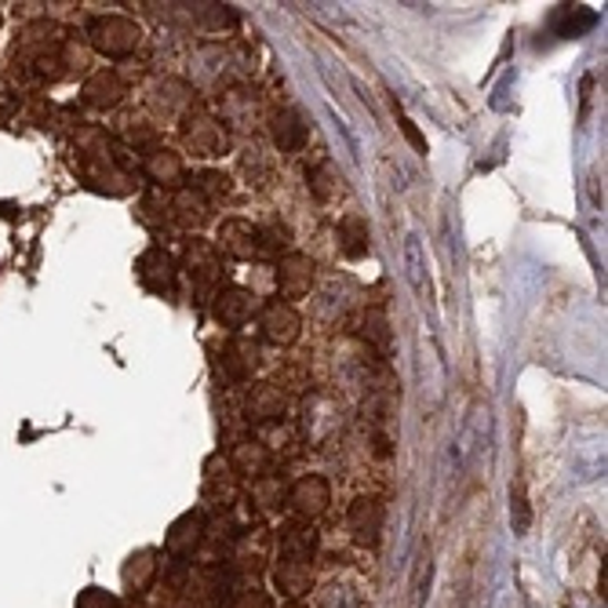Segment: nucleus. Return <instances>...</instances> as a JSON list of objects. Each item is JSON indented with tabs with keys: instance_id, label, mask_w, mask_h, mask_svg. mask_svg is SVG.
<instances>
[{
	"instance_id": "32",
	"label": "nucleus",
	"mask_w": 608,
	"mask_h": 608,
	"mask_svg": "<svg viewBox=\"0 0 608 608\" xmlns=\"http://www.w3.org/2000/svg\"><path fill=\"white\" fill-rule=\"evenodd\" d=\"M15 109H19V103H15V95H8V92H0V128L15 117Z\"/></svg>"
},
{
	"instance_id": "3",
	"label": "nucleus",
	"mask_w": 608,
	"mask_h": 608,
	"mask_svg": "<svg viewBox=\"0 0 608 608\" xmlns=\"http://www.w3.org/2000/svg\"><path fill=\"white\" fill-rule=\"evenodd\" d=\"M182 270L190 274L193 281V289L208 295L216 289V284L222 281V259H219V248L212 241H201V238H193V241H186L182 248Z\"/></svg>"
},
{
	"instance_id": "20",
	"label": "nucleus",
	"mask_w": 608,
	"mask_h": 608,
	"mask_svg": "<svg viewBox=\"0 0 608 608\" xmlns=\"http://www.w3.org/2000/svg\"><path fill=\"white\" fill-rule=\"evenodd\" d=\"M405 266H408V281H412L416 295L423 303H430L433 300V284H430V266H427V252H423L419 233H408L405 238Z\"/></svg>"
},
{
	"instance_id": "16",
	"label": "nucleus",
	"mask_w": 608,
	"mask_h": 608,
	"mask_svg": "<svg viewBox=\"0 0 608 608\" xmlns=\"http://www.w3.org/2000/svg\"><path fill=\"white\" fill-rule=\"evenodd\" d=\"M274 583L281 594H289L292 601H300L303 594L314 587V562H295V557H277Z\"/></svg>"
},
{
	"instance_id": "23",
	"label": "nucleus",
	"mask_w": 608,
	"mask_h": 608,
	"mask_svg": "<svg viewBox=\"0 0 608 608\" xmlns=\"http://www.w3.org/2000/svg\"><path fill=\"white\" fill-rule=\"evenodd\" d=\"M270 132H274V143L281 146V154H300L306 146V124L295 109H277L270 117Z\"/></svg>"
},
{
	"instance_id": "31",
	"label": "nucleus",
	"mask_w": 608,
	"mask_h": 608,
	"mask_svg": "<svg viewBox=\"0 0 608 608\" xmlns=\"http://www.w3.org/2000/svg\"><path fill=\"white\" fill-rule=\"evenodd\" d=\"M397 124H401V132L408 135V143H412V146H416V150H419V154H427V139H423V135H419V132H416V124H412V120H408L405 114H397Z\"/></svg>"
},
{
	"instance_id": "7",
	"label": "nucleus",
	"mask_w": 608,
	"mask_h": 608,
	"mask_svg": "<svg viewBox=\"0 0 608 608\" xmlns=\"http://www.w3.org/2000/svg\"><path fill=\"white\" fill-rule=\"evenodd\" d=\"M382 521H387V511H382L376 495H361V500H354L350 511H346V528H350V536L361 543V547H376L382 536Z\"/></svg>"
},
{
	"instance_id": "13",
	"label": "nucleus",
	"mask_w": 608,
	"mask_h": 608,
	"mask_svg": "<svg viewBox=\"0 0 608 608\" xmlns=\"http://www.w3.org/2000/svg\"><path fill=\"white\" fill-rule=\"evenodd\" d=\"M160 573V562H157V551L154 547H139L128 554V562L120 565V583L128 594H146L154 587V579Z\"/></svg>"
},
{
	"instance_id": "30",
	"label": "nucleus",
	"mask_w": 608,
	"mask_h": 608,
	"mask_svg": "<svg viewBox=\"0 0 608 608\" xmlns=\"http://www.w3.org/2000/svg\"><path fill=\"white\" fill-rule=\"evenodd\" d=\"M321 608H357V598L350 587H328L321 594Z\"/></svg>"
},
{
	"instance_id": "24",
	"label": "nucleus",
	"mask_w": 608,
	"mask_h": 608,
	"mask_svg": "<svg viewBox=\"0 0 608 608\" xmlns=\"http://www.w3.org/2000/svg\"><path fill=\"white\" fill-rule=\"evenodd\" d=\"M339 241H343V252L350 255V259L368 255V244H371V238H368V222H365L361 216H346V219L339 222Z\"/></svg>"
},
{
	"instance_id": "10",
	"label": "nucleus",
	"mask_w": 608,
	"mask_h": 608,
	"mask_svg": "<svg viewBox=\"0 0 608 608\" xmlns=\"http://www.w3.org/2000/svg\"><path fill=\"white\" fill-rule=\"evenodd\" d=\"M128 95V84L117 70H95L88 81L81 84V103L92 109H114L120 106V98Z\"/></svg>"
},
{
	"instance_id": "1",
	"label": "nucleus",
	"mask_w": 608,
	"mask_h": 608,
	"mask_svg": "<svg viewBox=\"0 0 608 608\" xmlns=\"http://www.w3.org/2000/svg\"><path fill=\"white\" fill-rule=\"evenodd\" d=\"M88 41H92V48L98 55L124 59V55H132L135 48H139L143 30L124 15H98V19H92V27H88Z\"/></svg>"
},
{
	"instance_id": "18",
	"label": "nucleus",
	"mask_w": 608,
	"mask_h": 608,
	"mask_svg": "<svg viewBox=\"0 0 608 608\" xmlns=\"http://www.w3.org/2000/svg\"><path fill=\"white\" fill-rule=\"evenodd\" d=\"M143 171H146V179L157 182V186H179L182 176H186V165H182V157L176 150H168V146H157V150L146 154Z\"/></svg>"
},
{
	"instance_id": "4",
	"label": "nucleus",
	"mask_w": 608,
	"mask_h": 608,
	"mask_svg": "<svg viewBox=\"0 0 608 608\" xmlns=\"http://www.w3.org/2000/svg\"><path fill=\"white\" fill-rule=\"evenodd\" d=\"M259 328H263V339H270L274 346H292L303 332V317L292 303H266L259 310Z\"/></svg>"
},
{
	"instance_id": "27",
	"label": "nucleus",
	"mask_w": 608,
	"mask_h": 608,
	"mask_svg": "<svg viewBox=\"0 0 608 608\" xmlns=\"http://www.w3.org/2000/svg\"><path fill=\"white\" fill-rule=\"evenodd\" d=\"M511 525H514V536H525L528 525H532L528 492H525V481H521V478L511 485Z\"/></svg>"
},
{
	"instance_id": "25",
	"label": "nucleus",
	"mask_w": 608,
	"mask_h": 608,
	"mask_svg": "<svg viewBox=\"0 0 608 608\" xmlns=\"http://www.w3.org/2000/svg\"><path fill=\"white\" fill-rule=\"evenodd\" d=\"M193 193H201L208 205L212 201H222V197H230V176H222V171H197L193 176V186H190Z\"/></svg>"
},
{
	"instance_id": "29",
	"label": "nucleus",
	"mask_w": 608,
	"mask_h": 608,
	"mask_svg": "<svg viewBox=\"0 0 608 608\" xmlns=\"http://www.w3.org/2000/svg\"><path fill=\"white\" fill-rule=\"evenodd\" d=\"M230 608H274V598H270L266 590H259V587H248V590L238 594V598H233Z\"/></svg>"
},
{
	"instance_id": "33",
	"label": "nucleus",
	"mask_w": 608,
	"mask_h": 608,
	"mask_svg": "<svg viewBox=\"0 0 608 608\" xmlns=\"http://www.w3.org/2000/svg\"><path fill=\"white\" fill-rule=\"evenodd\" d=\"M284 608H306V605H300V601H289V605H284Z\"/></svg>"
},
{
	"instance_id": "17",
	"label": "nucleus",
	"mask_w": 608,
	"mask_h": 608,
	"mask_svg": "<svg viewBox=\"0 0 608 608\" xmlns=\"http://www.w3.org/2000/svg\"><path fill=\"white\" fill-rule=\"evenodd\" d=\"M168 216H171V222H179L182 230H201L208 216H212V205H208L201 193H193L190 186H182V190L171 197Z\"/></svg>"
},
{
	"instance_id": "6",
	"label": "nucleus",
	"mask_w": 608,
	"mask_h": 608,
	"mask_svg": "<svg viewBox=\"0 0 608 608\" xmlns=\"http://www.w3.org/2000/svg\"><path fill=\"white\" fill-rule=\"evenodd\" d=\"M135 270H139L143 289H150L154 295H171V292H176V259L168 255V248L150 244L139 255Z\"/></svg>"
},
{
	"instance_id": "28",
	"label": "nucleus",
	"mask_w": 608,
	"mask_h": 608,
	"mask_svg": "<svg viewBox=\"0 0 608 608\" xmlns=\"http://www.w3.org/2000/svg\"><path fill=\"white\" fill-rule=\"evenodd\" d=\"M73 608H120V598L114 590H103V587H88L77 594V605Z\"/></svg>"
},
{
	"instance_id": "11",
	"label": "nucleus",
	"mask_w": 608,
	"mask_h": 608,
	"mask_svg": "<svg viewBox=\"0 0 608 608\" xmlns=\"http://www.w3.org/2000/svg\"><path fill=\"white\" fill-rule=\"evenodd\" d=\"M314 259L303 252H289L277 266V292L284 300H300L310 289H314Z\"/></svg>"
},
{
	"instance_id": "26",
	"label": "nucleus",
	"mask_w": 608,
	"mask_h": 608,
	"mask_svg": "<svg viewBox=\"0 0 608 608\" xmlns=\"http://www.w3.org/2000/svg\"><path fill=\"white\" fill-rule=\"evenodd\" d=\"M252 495H255V503L263 506V511H281L284 500H289V492H284V481L281 478H270V474H263V478L255 481Z\"/></svg>"
},
{
	"instance_id": "5",
	"label": "nucleus",
	"mask_w": 608,
	"mask_h": 608,
	"mask_svg": "<svg viewBox=\"0 0 608 608\" xmlns=\"http://www.w3.org/2000/svg\"><path fill=\"white\" fill-rule=\"evenodd\" d=\"M62 48V30L55 27V22H48V19H36V22H27L19 33V41H15V59L22 62H41L48 55H55Z\"/></svg>"
},
{
	"instance_id": "22",
	"label": "nucleus",
	"mask_w": 608,
	"mask_h": 608,
	"mask_svg": "<svg viewBox=\"0 0 608 608\" xmlns=\"http://www.w3.org/2000/svg\"><path fill=\"white\" fill-rule=\"evenodd\" d=\"M266 467H270V449H266L263 441H241V444H233V452H230V470H233V474L259 481V478L266 474Z\"/></svg>"
},
{
	"instance_id": "8",
	"label": "nucleus",
	"mask_w": 608,
	"mask_h": 608,
	"mask_svg": "<svg viewBox=\"0 0 608 608\" xmlns=\"http://www.w3.org/2000/svg\"><path fill=\"white\" fill-rule=\"evenodd\" d=\"M292 506V514L300 517V521H314L328 511V503H332V489H328V481L321 478V474H310L303 481H295V485L289 489V500H284Z\"/></svg>"
},
{
	"instance_id": "12",
	"label": "nucleus",
	"mask_w": 608,
	"mask_h": 608,
	"mask_svg": "<svg viewBox=\"0 0 608 608\" xmlns=\"http://www.w3.org/2000/svg\"><path fill=\"white\" fill-rule=\"evenodd\" d=\"M259 310V295L255 292H248V289H222L216 295V303H212V314L219 325H227V328H241L252 321V314Z\"/></svg>"
},
{
	"instance_id": "9",
	"label": "nucleus",
	"mask_w": 608,
	"mask_h": 608,
	"mask_svg": "<svg viewBox=\"0 0 608 608\" xmlns=\"http://www.w3.org/2000/svg\"><path fill=\"white\" fill-rule=\"evenodd\" d=\"M208 536V517L205 511H186L168 525L165 532V551L171 557H190Z\"/></svg>"
},
{
	"instance_id": "14",
	"label": "nucleus",
	"mask_w": 608,
	"mask_h": 608,
	"mask_svg": "<svg viewBox=\"0 0 608 608\" xmlns=\"http://www.w3.org/2000/svg\"><path fill=\"white\" fill-rule=\"evenodd\" d=\"M219 248L233 259H252L259 255V227H252L248 219H227L219 227Z\"/></svg>"
},
{
	"instance_id": "2",
	"label": "nucleus",
	"mask_w": 608,
	"mask_h": 608,
	"mask_svg": "<svg viewBox=\"0 0 608 608\" xmlns=\"http://www.w3.org/2000/svg\"><path fill=\"white\" fill-rule=\"evenodd\" d=\"M182 139L193 150V157H222V154L230 150L227 128H222V124L212 114H205V109H193V114H186V120H182Z\"/></svg>"
},
{
	"instance_id": "19",
	"label": "nucleus",
	"mask_w": 608,
	"mask_h": 608,
	"mask_svg": "<svg viewBox=\"0 0 608 608\" xmlns=\"http://www.w3.org/2000/svg\"><path fill=\"white\" fill-rule=\"evenodd\" d=\"M222 365H227L230 379H252V371L259 368V343L248 339V335H238V339L227 343V350H222Z\"/></svg>"
},
{
	"instance_id": "15",
	"label": "nucleus",
	"mask_w": 608,
	"mask_h": 608,
	"mask_svg": "<svg viewBox=\"0 0 608 608\" xmlns=\"http://www.w3.org/2000/svg\"><path fill=\"white\" fill-rule=\"evenodd\" d=\"M277 547L281 557H295V562H314L317 554V532L310 521H289L277 532Z\"/></svg>"
},
{
	"instance_id": "21",
	"label": "nucleus",
	"mask_w": 608,
	"mask_h": 608,
	"mask_svg": "<svg viewBox=\"0 0 608 608\" xmlns=\"http://www.w3.org/2000/svg\"><path fill=\"white\" fill-rule=\"evenodd\" d=\"M244 412H248V419H255V423L281 419L284 416V394L274 387V382H255V387L248 390Z\"/></svg>"
}]
</instances>
